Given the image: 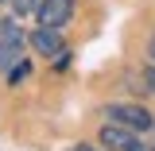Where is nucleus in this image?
Instances as JSON below:
<instances>
[{
	"instance_id": "obj_1",
	"label": "nucleus",
	"mask_w": 155,
	"mask_h": 151,
	"mask_svg": "<svg viewBox=\"0 0 155 151\" xmlns=\"http://www.w3.org/2000/svg\"><path fill=\"white\" fill-rule=\"evenodd\" d=\"M105 120L109 124H120L128 132H155V113L140 101H116V105H105Z\"/></svg>"
},
{
	"instance_id": "obj_2",
	"label": "nucleus",
	"mask_w": 155,
	"mask_h": 151,
	"mask_svg": "<svg viewBox=\"0 0 155 151\" xmlns=\"http://www.w3.org/2000/svg\"><path fill=\"white\" fill-rule=\"evenodd\" d=\"M27 47H31L39 58H58V62H66V43L58 35V27H43V23H39V31H27Z\"/></svg>"
},
{
	"instance_id": "obj_3",
	"label": "nucleus",
	"mask_w": 155,
	"mask_h": 151,
	"mask_svg": "<svg viewBox=\"0 0 155 151\" xmlns=\"http://www.w3.org/2000/svg\"><path fill=\"white\" fill-rule=\"evenodd\" d=\"M97 143L105 151H147L143 140H140V132H128V128H120V124H105V128L97 132Z\"/></svg>"
},
{
	"instance_id": "obj_4",
	"label": "nucleus",
	"mask_w": 155,
	"mask_h": 151,
	"mask_svg": "<svg viewBox=\"0 0 155 151\" xmlns=\"http://www.w3.org/2000/svg\"><path fill=\"white\" fill-rule=\"evenodd\" d=\"M23 51H27V35H23L19 23H12V27L0 35V74H8V70L16 66L19 58H23Z\"/></svg>"
},
{
	"instance_id": "obj_5",
	"label": "nucleus",
	"mask_w": 155,
	"mask_h": 151,
	"mask_svg": "<svg viewBox=\"0 0 155 151\" xmlns=\"http://www.w3.org/2000/svg\"><path fill=\"white\" fill-rule=\"evenodd\" d=\"M74 16V0H35V19L43 27H62Z\"/></svg>"
},
{
	"instance_id": "obj_6",
	"label": "nucleus",
	"mask_w": 155,
	"mask_h": 151,
	"mask_svg": "<svg viewBox=\"0 0 155 151\" xmlns=\"http://www.w3.org/2000/svg\"><path fill=\"white\" fill-rule=\"evenodd\" d=\"M4 4H12V16H35V0H4Z\"/></svg>"
},
{
	"instance_id": "obj_7",
	"label": "nucleus",
	"mask_w": 155,
	"mask_h": 151,
	"mask_svg": "<svg viewBox=\"0 0 155 151\" xmlns=\"http://www.w3.org/2000/svg\"><path fill=\"white\" fill-rule=\"evenodd\" d=\"M27 70H31V66H27V58H19V66H12V70H8V81H12V85H16V81H23V77H27Z\"/></svg>"
},
{
	"instance_id": "obj_8",
	"label": "nucleus",
	"mask_w": 155,
	"mask_h": 151,
	"mask_svg": "<svg viewBox=\"0 0 155 151\" xmlns=\"http://www.w3.org/2000/svg\"><path fill=\"white\" fill-rule=\"evenodd\" d=\"M143 85H147V93L155 97V66H147V70H143Z\"/></svg>"
},
{
	"instance_id": "obj_9",
	"label": "nucleus",
	"mask_w": 155,
	"mask_h": 151,
	"mask_svg": "<svg viewBox=\"0 0 155 151\" xmlns=\"http://www.w3.org/2000/svg\"><path fill=\"white\" fill-rule=\"evenodd\" d=\"M12 23H16V16H0V35H4V31H8Z\"/></svg>"
},
{
	"instance_id": "obj_10",
	"label": "nucleus",
	"mask_w": 155,
	"mask_h": 151,
	"mask_svg": "<svg viewBox=\"0 0 155 151\" xmlns=\"http://www.w3.org/2000/svg\"><path fill=\"white\" fill-rule=\"evenodd\" d=\"M151 62H155V35H151Z\"/></svg>"
},
{
	"instance_id": "obj_11",
	"label": "nucleus",
	"mask_w": 155,
	"mask_h": 151,
	"mask_svg": "<svg viewBox=\"0 0 155 151\" xmlns=\"http://www.w3.org/2000/svg\"><path fill=\"white\" fill-rule=\"evenodd\" d=\"M0 4H4V0H0Z\"/></svg>"
}]
</instances>
